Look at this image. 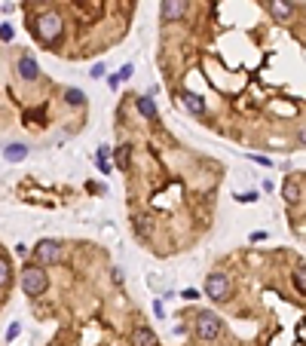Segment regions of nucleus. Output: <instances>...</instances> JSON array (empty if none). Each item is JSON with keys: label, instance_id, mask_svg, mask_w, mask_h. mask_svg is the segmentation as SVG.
<instances>
[{"label": "nucleus", "instance_id": "1", "mask_svg": "<svg viewBox=\"0 0 306 346\" xmlns=\"http://www.w3.org/2000/svg\"><path fill=\"white\" fill-rule=\"evenodd\" d=\"M49 285V276L43 273V266L40 263H25V270H22V291L28 297H40Z\"/></svg>", "mask_w": 306, "mask_h": 346}, {"label": "nucleus", "instance_id": "2", "mask_svg": "<svg viewBox=\"0 0 306 346\" xmlns=\"http://www.w3.org/2000/svg\"><path fill=\"white\" fill-rule=\"evenodd\" d=\"M61 16H55V13H43L40 19H37V25H34V31H37V37H40L43 43H55L58 37H61Z\"/></svg>", "mask_w": 306, "mask_h": 346}, {"label": "nucleus", "instance_id": "3", "mask_svg": "<svg viewBox=\"0 0 306 346\" xmlns=\"http://www.w3.org/2000/svg\"><path fill=\"white\" fill-rule=\"evenodd\" d=\"M196 337L205 340V343L217 340V337H220V319H217L214 313H199V316H196Z\"/></svg>", "mask_w": 306, "mask_h": 346}, {"label": "nucleus", "instance_id": "4", "mask_svg": "<svg viewBox=\"0 0 306 346\" xmlns=\"http://www.w3.org/2000/svg\"><path fill=\"white\" fill-rule=\"evenodd\" d=\"M205 294L214 297V300H226V294H230V279H226L223 273H208V279H205Z\"/></svg>", "mask_w": 306, "mask_h": 346}, {"label": "nucleus", "instance_id": "5", "mask_svg": "<svg viewBox=\"0 0 306 346\" xmlns=\"http://www.w3.org/2000/svg\"><path fill=\"white\" fill-rule=\"evenodd\" d=\"M34 254H37V263H40V266H43V263H58V257H61V245L46 239V242H40V245L34 248Z\"/></svg>", "mask_w": 306, "mask_h": 346}, {"label": "nucleus", "instance_id": "6", "mask_svg": "<svg viewBox=\"0 0 306 346\" xmlns=\"http://www.w3.org/2000/svg\"><path fill=\"white\" fill-rule=\"evenodd\" d=\"M187 13V0H163V19L166 22H178Z\"/></svg>", "mask_w": 306, "mask_h": 346}, {"label": "nucleus", "instance_id": "7", "mask_svg": "<svg viewBox=\"0 0 306 346\" xmlns=\"http://www.w3.org/2000/svg\"><path fill=\"white\" fill-rule=\"evenodd\" d=\"M19 74H22V80H28V83L40 80V67H37L34 55H22V58H19Z\"/></svg>", "mask_w": 306, "mask_h": 346}, {"label": "nucleus", "instance_id": "8", "mask_svg": "<svg viewBox=\"0 0 306 346\" xmlns=\"http://www.w3.org/2000/svg\"><path fill=\"white\" fill-rule=\"evenodd\" d=\"M132 346H157V334L150 328H144V325H138L132 331Z\"/></svg>", "mask_w": 306, "mask_h": 346}, {"label": "nucleus", "instance_id": "9", "mask_svg": "<svg viewBox=\"0 0 306 346\" xmlns=\"http://www.w3.org/2000/svg\"><path fill=\"white\" fill-rule=\"evenodd\" d=\"M270 10H273V16L279 22H285V19L294 16V4H291V0H270Z\"/></svg>", "mask_w": 306, "mask_h": 346}, {"label": "nucleus", "instance_id": "10", "mask_svg": "<svg viewBox=\"0 0 306 346\" xmlns=\"http://www.w3.org/2000/svg\"><path fill=\"white\" fill-rule=\"evenodd\" d=\"M10 279H13V266H10V257L0 254V291L10 288Z\"/></svg>", "mask_w": 306, "mask_h": 346}, {"label": "nucleus", "instance_id": "11", "mask_svg": "<svg viewBox=\"0 0 306 346\" xmlns=\"http://www.w3.org/2000/svg\"><path fill=\"white\" fill-rule=\"evenodd\" d=\"M4 157H7L10 163H22V160L28 157V147H25V144H10V147H4Z\"/></svg>", "mask_w": 306, "mask_h": 346}, {"label": "nucleus", "instance_id": "12", "mask_svg": "<svg viewBox=\"0 0 306 346\" xmlns=\"http://www.w3.org/2000/svg\"><path fill=\"white\" fill-rule=\"evenodd\" d=\"M300 193H303V187H300V181L288 178V181H285V199H288V202H300Z\"/></svg>", "mask_w": 306, "mask_h": 346}, {"label": "nucleus", "instance_id": "13", "mask_svg": "<svg viewBox=\"0 0 306 346\" xmlns=\"http://www.w3.org/2000/svg\"><path fill=\"white\" fill-rule=\"evenodd\" d=\"M184 104H187L190 113H205V101H202L199 95H193V92H187V95H184Z\"/></svg>", "mask_w": 306, "mask_h": 346}, {"label": "nucleus", "instance_id": "14", "mask_svg": "<svg viewBox=\"0 0 306 346\" xmlns=\"http://www.w3.org/2000/svg\"><path fill=\"white\" fill-rule=\"evenodd\" d=\"M138 110H141V117H147L150 123H157V104H153L150 98H138Z\"/></svg>", "mask_w": 306, "mask_h": 346}, {"label": "nucleus", "instance_id": "15", "mask_svg": "<svg viewBox=\"0 0 306 346\" xmlns=\"http://www.w3.org/2000/svg\"><path fill=\"white\" fill-rule=\"evenodd\" d=\"M113 157H117V166H120V169H126V166H129V160H132V147H129V144H120Z\"/></svg>", "mask_w": 306, "mask_h": 346}, {"label": "nucleus", "instance_id": "16", "mask_svg": "<svg viewBox=\"0 0 306 346\" xmlns=\"http://www.w3.org/2000/svg\"><path fill=\"white\" fill-rule=\"evenodd\" d=\"M64 98H67L70 104H76V107H83V104H86V95H83V89H67V92H64Z\"/></svg>", "mask_w": 306, "mask_h": 346}, {"label": "nucleus", "instance_id": "17", "mask_svg": "<svg viewBox=\"0 0 306 346\" xmlns=\"http://www.w3.org/2000/svg\"><path fill=\"white\" fill-rule=\"evenodd\" d=\"M95 163H98V169H101L104 175H110V163H107V147H98V153H95Z\"/></svg>", "mask_w": 306, "mask_h": 346}, {"label": "nucleus", "instance_id": "18", "mask_svg": "<svg viewBox=\"0 0 306 346\" xmlns=\"http://www.w3.org/2000/svg\"><path fill=\"white\" fill-rule=\"evenodd\" d=\"M294 282H297V294H303V263H297V270H294Z\"/></svg>", "mask_w": 306, "mask_h": 346}, {"label": "nucleus", "instance_id": "19", "mask_svg": "<svg viewBox=\"0 0 306 346\" xmlns=\"http://www.w3.org/2000/svg\"><path fill=\"white\" fill-rule=\"evenodd\" d=\"M0 40H4V43L13 40V28H10V25H0Z\"/></svg>", "mask_w": 306, "mask_h": 346}, {"label": "nucleus", "instance_id": "20", "mask_svg": "<svg viewBox=\"0 0 306 346\" xmlns=\"http://www.w3.org/2000/svg\"><path fill=\"white\" fill-rule=\"evenodd\" d=\"M132 71H135V67H132V64H123V67H120V74H117V77H120V80H129V77H132Z\"/></svg>", "mask_w": 306, "mask_h": 346}, {"label": "nucleus", "instance_id": "21", "mask_svg": "<svg viewBox=\"0 0 306 346\" xmlns=\"http://www.w3.org/2000/svg\"><path fill=\"white\" fill-rule=\"evenodd\" d=\"M181 297H184V300H196L199 291H196V288H187V291H181Z\"/></svg>", "mask_w": 306, "mask_h": 346}, {"label": "nucleus", "instance_id": "22", "mask_svg": "<svg viewBox=\"0 0 306 346\" xmlns=\"http://www.w3.org/2000/svg\"><path fill=\"white\" fill-rule=\"evenodd\" d=\"M89 77H95V80H98V77H104V64H101V61H98V64H95V67H92V71H89Z\"/></svg>", "mask_w": 306, "mask_h": 346}, {"label": "nucleus", "instance_id": "23", "mask_svg": "<svg viewBox=\"0 0 306 346\" xmlns=\"http://www.w3.org/2000/svg\"><path fill=\"white\" fill-rule=\"evenodd\" d=\"M242 202H257V193H245V196H239Z\"/></svg>", "mask_w": 306, "mask_h": 346}]
</instances>
